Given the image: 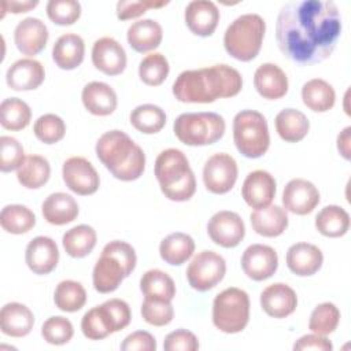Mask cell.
Returning a JSON list of instances; mask_svg holds the SVG:
<instances>
[{"mask_svg":"<svg viewBox=\"0 0 351 351\" xmlns=\"http://www.w3.org/2000/svg\"><path fill=\"white\" fill-rule=\"evenodd\" d=\"M243 88L241 74L228 64L185 70L173 84V95L181 103H213L233 97Z\"/></svg>","mask_w":351,"mask_h":351,"instance_id":"7a4b0ae2","label":"cell"},{"mask_svg":"<svg viewBox=\"0 0 351 351\" xmlns=\"http://www.w3.org/2000/svg\"><path fill=\"white\" fill-rule=\"evenodd\" d=\"M274 125L278 136L287 143H298L303 140L310 130L307 117L295 108L281 110L274 119Z\"/></svg>","mask_w":351,"mask_h":351,"instance_id":"4dcf8cb0","label":"cell"},{"mask_svg":"<svg viewBox=\"0 0 351 351\" xmlns=\"http://www.w3.org/2000/svg\"><path fill=\"white\" fill-rule=\"evenodd\" d=\"M74 335V328L70 319L56 315L49 317L47 321H44L41 326V336L44 340L53 346H62L71 340Z\"/></svg>","mask_w":351,"mask_h":351,"instance_id":"f6af8a7d","label":"cell"},{"mask_svg":"<svg viewBox=\"0 0 351 351\" xmlns=\"http://www.w3.org/2000/svg\"><path fill=\"white\" fill-rule=\"evenodd\" d=\"M96 230L89 225H78L69 229L63 237V248L71 258H84L89 255L96 245Z\"/></svg>","mask_w":351,"mask_h":351,"instance_id":"8d00e7d4","label":"cell"},{"mask_svg":"<svg viewBox=\"0 0 351 351\" xmlns=\"http://www.w3.org/2000/svg\"><path fill=\"white\" fill-rule=\"evenodd\" d=\"M341 34V16L333 1H289L278 12L276 40L281 53L299 64L328 59Z\"/></svg>","mask_w":351,"mask_h":351,"instance_id":"6da1fadb","label":"cell"},{"mask_svg":"<svg viewBox=\"0 0 351 351\" xmlns=\"http://www.w3.org/2000/svg\"><path fill=\"white\" fill-rule=\"evenodd\" d=\"M38 5V1L34 0H25V1H3L1 3V8H3V16L7 11L12 12V14H21V12H27L30 10H33L34 7ZM1 16V18H3Z\"/></svg>","mask_w":351,"mask_h":351,"instance_id":"9f6ffc18","label":"cell"},{"mask_svg":"<svg viewBox=\"0 0 351 351\" xmlns=\"http://www.w3.org/2000/svg\"><path fill=\"white\" fill-rule=\"evenodd\" d=\"M266 25L258 14H244L237 16L223 34L226 52L241 62H250L261 51Z\"/></svg>","mask_w":351,"mask_h":351,"instance_id":"8992f818","label":"cell"},{"mask_svg":"<svg viewBox=\"0 0 351 351\" xmlns=\"http://www.w3.org/2000/svg\"><path fill=\"white\" fill-rule=\"evenodd\" d=\"M251 225L255 233L263 237H277L288 228V214L285 208L270 204L251 213Z\"/></svg>","mask_w":351,"mask_h":351,"instance_id":"f1b7e54d","label":"cell"},{"mask_svg":"<svg viewBox=\"0 0 351 351\" xmlns=\"http://www.w3.org/2000/svg\"><path fill=\"white\" fill-rule=\"evenodd\" d=\"M195 251L193 239L182 232H176L166 236L159 245L160 258L173 266H180L185 263Z\"/></svg>","mask_w":351,"mask_h":351,"instance_id":"d6a6232c","label":"cell"},{"mask_svg":"<svg viewBox=\"0 0 351 351\" xmlns=\"http://www.w3.org/2000/svg\"><path fill=\"white\" fill-rule=\"evenodd\" d=\"M293 350L302 351V350H317V351H332L333 344L330 340L326 339V336H321L317 333L304 335L300 339H298L293 344Z\"/></svg>","mask_w":351,"mask_h":351,"instance_id":"11a10c76","label":"cell"},{"mask_svg":"<svg viewBox=\"0 0 351 351\" xmlns=\"http://www.w3.org/2000/svg\"><path fill=\"white\" fill-rule=\"evenodd\" d=\"M34 136L44 144H55L66 134L64 121L55 114H44L37 118L33 126Z\"/></svg>","mask_w":351,"mask_h":351,"instance_id":"ee69618b","label":"cell"},{"mask_svg":"<svg viewBox=\"0 0 351 351\" xmlns=\"http://www.w3.org/2000/svg\"><path fill=\"white\" fill-rule=\"evenodd\" d=\"M207 233L211 241L223 248H233L241 243L245 236V226L241 217L229 210L215 213L208 223Z\"/></svg>","mask_w":351,"mask_h":351,"instance_id":"4fadbf2b","label":"cell"},{"mask_svg":"<svg viewBox=\"0 0 351 351\" xmlns=\"http://www.w3.org/2000/svg\"><path fill=\"white\" fill-rule=\"evenodd\" d=\"M288 269L300 277L315 274L324 262L322 251L310 243L292 244L287 251Z\"/></svg>","mask_w":351,"mask_h":351,"instance_id":"603a6c76","label":"cell"},{"mask_svg":"<svg viewBox=\"0 0 351 351\" xmlns=\"http://www.w3.org/2000/svg\"><path fill=\"white\" fill-rule=\"evenodd\" d=\"M137 263L134 248L121 240L104 245L100 258L93 267V287L100 293L114 292L123 278L132 274Z\"/></svg>","mask_w":351,"mask_h":351,"instance_id":"5b68a950","label":"cell"},{"mask_svg":"<svg viewBox=\"0 0 351 351\" xmlns=\"http://www.w3.org/2000/svg\"><path fill=\"white\" fill-rule=\"evenodd\" d=\"M122 351H155L156 350V340L155 337L145 332V330H137L130 335H128L122 344Z\"/></svg>","mask_w":351,"mask_h":351,"instance_id":"db71d44e","label":"cell"},{"mask_svg":"<svg viewBox=\"0 0 351 351\" xmlns=\"http://www.w3.org/2000/svg\"><path fill=\"white\" fill-rule=\"evenodd\" d=\"M170 66L165 55L159 52H152L147 55L138 66L140 80L149 86L160 85L169 75Z\"/></svg>","mask_w":351,"mask_h":351,"instance_id":"b9f144b4","label":"cell"},{"mask_svg":"<svg viewBox=\"0 0 351 351\" xmlns=\"http://www.w3.org/2000/svg\"><path fill=\"white\" fill-rule=\"evenodd\" d=\"M84 107L93 115H111L118 106L115 90L106 82L92 81L86 84L81 93Z\"/></svg>","mask_w":351,"mask_h":351,"instance_id":"d4e9b609","label":"cell"},{"mask_svg":"<svg viewBox=\"0 0 351 351\" xmlns=\"http://www.w3.org/2000/svg\"><path fill=\"white\" fill-rule=\"evenodd\" d=\"M169 4V1H154V0H141V1H118L117 3V16L121 21H129L141 16L148 8H159Z\"/></svg>","mask_w":351,"mask_h":351,"instance_id":"816d5d0a","label":"cell"},{"mask_svg":"<svg viewBox=\"0 0 351 351\" xmlns=\"http://www.w3.org/2000/svg\"><path fill=\"white\" fill-rule=\"evenodd\" d=\"M32 121V110L18 97L4 99L0 104V123L7 130H22Z\"/></svg>","mask_w":351,"mask_h":351,"instance_id":"ab89813d","label":"cell"},{"mask_svg":"<svg viewBox=\"0 0 351 351\" xmlns=\"http://www.w3.org/2000/svg\"><path fill=\"white\" fill-rule=\"evenodd\" d=\"M302 99L304 106L311 111L326 112L335 106L336 93L328 81L313 78L302 86Z\"/></svg>","mask_w":351,"mask_h":351,"instance_id":"1f68e13d","label":"cell"},{"mask_svg":"<svg viewBox=\"0 0 351 351\" xmlns=\"http://www.w3.org/2000/svg\"><path fill=\"white\" fill-rule=\"evenodd\" d=\"M55 306L64 313H75L86 303V291L81 282L74 280L60 281L53 293Z\"/></svg>","mask_w":351,"mask_h":351,"instance_id":"74e56055","label":"cell"},{"mask_svg":"<svg viewBox=\"0 0 351 351\" xmlns=\"http://www.w3.org/2000/svg\"><path fill=\"white\" fill-rule=\"evenodd\" d=\"M319 200L321 197L317 186L304 178L291 180L282 192L285 211L296 215L310 214L318 206Z\"/></svg>","mask_w":351,"mask_h":351,"instance_id":"9a60e30c","label":"cell"},{"mask_svg":"<svg viewBox=\"0 0 351 351\" xmlns=\"http://www.w3.org/2000/svg\"><path fill=\"white\" fill-rule=\"evenodd\" d=\"M85 55V43L75 33L62 34L52 48V59L62 70H73L78 67Z\"/></svg>","mask_w":351,"mask_h":351,"instance_id":"83f0119b","label":"cell"},{"mask_svg":"<svg viewBox=\"0 0 351 351\" xmlns=\"http://www.w3.org/2000/svg\"><path fill=\"white\" fill-rule=\"evenodd\" d=\"M163 348L166 351H196L199 350V340L192 332L177 329L165 337Z\"/></svg>","mask_w":351,"mask_h":351,"instance_id":"f5cc1de1","label":"cell"},{"mask_svg":"<svg viewBox=\"0 0 351 351\" xmlns=\"http://www.w3.org/2000/svg\"><path fill=\"white\" fill-rule=\"evenodd\" d=\"M254 85L263 99L277 100L288 92V77L277 64L263 63L255 70Z\"/></svg>","mask_w":351,"mask_h":351,"instance_id":"cb8c5ba5","label":"cell"},{"mask_svg":"<svg viewBox=\"0 0 351 351\" xmlns=\"http://www.w3.org/2000/svg\"><path fill=\"white\" fill-rule=\"evenodd\" d=\"M51 176L49 162L41 155H29L16 170L19 184L27 189H38L45 185Z\"/></svg>","mask_w":351,"mask_h":351,"instance_id":"e575fe53","label":"cell"},{"mask_svg":"<svg viewBox=\"0 0 351 351\" xmlns=\"http://www.w3.org/2000/svg\"><path fill=\"white\" fill-rule=\"evenodd\" d=\"M241 267L247 277L254 281L267 280L277 271V252L270 245L252 244L243 252Z\"/></svg>","mask_w":351,"mask_h":351,"instance_id":"5bb4252c","label":"cell"},{"mask_svg":"<svg viewBox=\"0 0 351 351\" xmlns=\"http://www.w3.org/2000/svg\"><path fill=\"white\" fill-rule=\"evenodd\" d=\"M143 319L154 326H165L171 322L174 310L171 302L159 299H144L141 304Z\"/></svg>","mask_w":351,"mask_h":351,"instance_id":"7dc6e473","label":"cell"},{"mask_svg":"<svg viewBox=\"0 0 351 351\" xmlns=\"http://www.w3.org/2000/svg\"><path fill=\"white\" fill-rule=\"evenodd\" d=\"M250 321V298L240 288L219 292L213 302V324L223 333H239Z\"/></svg>","mask_w":351,"mask_h":351,"instance_id":"9c48e42d","label":"cell"},{"mask_svg":"<svg viewBox=\"0 0 351 351\" xmlns=\"http://www.w3.org/2000/svg\"><path fill=\"white\" fill-rule=\"evenodd\" d=\"M140 289L144 299H159L171 302L176 296V284L173 278L159 269H151L140 278Z\"/></svg>","mask_w":351,"mask_h":351,"instance_id":"d590c367","label":"cell"},{"mask_svg":"<svg viewBox=\"0 0 351 351\" xmlns=\"http://www.w3.org/2000/svg\"><path fill=\"white\" fill-rule=\"evenodd\" d=\"M95 149L99 160L117 180L134 181L143 176L145 154L125 132H106L99 137Z\"/></svg>","mask_w":351,"mask_h":351,"instance_id":"3957f363","label":"cell"},{"mask_svg":"<svg viewBox=\"0 0 351 351\" xmlns=\"http://www.w3.org/2000/svg\"><path fill=\"white\" fill-rule=\"evenodd\" d=\"M315 228L325 237H341L350 229V215L340 206H325L315 217Z\"/></svg>","mask_w":351,"mask_h":351,"instance_id":"836d02e7","label":"cell"},{"mask_svg":"<svg viewBox=\"0 0 351 351\" xmlns=\"http://www.w3.org/2000/svg\"><path fill=\"white\" fill-rule=\"evenodd\" d=\"M241 196L244 202L255 210L271 204L276 196V180L265 170L251 171L241 186Z\"/></svg>","mask_w":351,"mask_h":351,"instance_id":"2e32d148","label":"cell"},{"mask_svg":"<svg viewBox=\"0 0 351 351\" xmlns=\"http://www.w3.org/2000/svg\"><path fill=\"white\" fill-rule=\"evenodd\" d=\"M0 225L8 233L22 234L34 228L36 215L26 206L8 204L0 213Z\"/></svg>","mask_w":351,"mask_h":351,"instance_id":"f35d334b","label":"cell"},{"mask_svg":"<svg viewBox=\"0 0 351 351\" xmlns=\"http://www.w3.org/2000/svg\"><path fill=\"white\" fill-rule=\"evenodd\" d=\"M81 330L89 340H101L112 335L100 306H96L84 314L81 319Z\"/></svg>","mask_w":351,"mask_h":351,"instance_id":"c3c4849f","label":"cell"},{"mask_svg":"<svg viewBox=\"0 0 351 351\" xmlns=\"http://www.w3.org/2000/svg\"><path fill=\"white\" fill-rule=\"evenodd\" d=\"M155 177L169 200L186 202L196 192V178L188 158L177 148H167L158 155Z\"/></svg>","mask_w":351,"mask_h":351,"instance_id":"277c9868","label":"cell"},{"mask_svg":"<svg viewBox=\"0 0 351 351\" xmlns=\"http://www.w3.org/2000/svg\"><path fill=\"white\" fill-rule=\"evenodd\" d=\"M27 267L36 274L51 273L59 262L56 243L47 236H37L29 241L25 252Z\"/></svg>","mask_w":351,"mask_h":351,"instance_id":"d6986e66","label":"cell"},{"mask_svg":"<svg viewBox=\"0 0 351 351\" xmlns=\"http://www.w3.org/2000/svg\"><path fill=\"white\" fill-rule=\"evenodd\" d=\"M233 141L239 152L250 159L266 154L270 134L266 118L255 110H243L233 118Z\"/></svg>","mask_w":351,"mask_h":351,"instance_id":"ba28073f","label":"cell"},{"mask_svg":"<svg viewBox=\"0 0 351 351\" xmlns=\"http://www.w3.org/2000/svg\"><path fill=\"white\" fill-rule=\"evenodd\" d=\"M25 158V149L16 138L10 136L0 137V170L3 173L18 170Z\"/></svg>","mask_w":351,"mask_h":351,"instance_id":"681fc988","label":"cell"},{"mask_svg":"<svg viewBox=\"0 0 351 351\" xmlns=\"http://www.w3.org/2000/svg\"><path fill=\"white\" fill-rule=\"evenodd\" d=\"M45 78L44 66L32 58H23L14 62L5 75L7 85L12 90H33L37 89Z\"/></svg>","mask_w":351,"mask_h":351,"instance_id":"44dd1931","label":"cell"},{"mask_svg":"<svg viewBox=\"0 0 351 351\" xmlns=\"http://www.w3.org/2000/svg\"><path fill=\"white\" fill-rule=\"evenodd\" d=\"M126 62V52L115 38L101 37L95 41L92 63L99 71L107 75H118L125 70Z\"/></svg>","mask_w":351,"mask_h":351,"instance_id":"e0dca14e","label":"cell"},{"mask_svg":"<svg viewBox=\"0 0 351 351\" xmlns=\"http://www.w3.org/2000/svg\"><path fill=\"white\" fill-rule=\"evenodd\" d=\"M219 22V10L208 0H193L185 8V23L188 29L200 37L211 36Z\"/></svg>","mask_w":351,"mask_h":351,"instance_id":"7402d4cb","label":"cell"},{"mask_svg":"<svg viewBox=\"0 0 351 351\" xmlns=\"http://www.w3.org/2000/svg\"><path fill=\"white\" fill-rule=\"evenodd\" d=\"M350 141H351V126H347L337 136V149L346 160H350L351 158Z\"/></svg>","mask_w":351,"mask_h":351,"instance_id":"6f0895ef","label":"cell"},{"mask_svg":"<svg viewBox=\"0 0 351 351\" xmlns=\"http://www.w3.org/2000/svg\"><path fill=\"white\" fill-rule=\"evenodd\" d=\"M339 322H340L339 308L336 307V304H333L330 302H325V303L318 304L313 310V313L310 315V321H308V329L313 333H317L321 336H328L335 332Z\"/></svg>","mask_w":351,"mask_h":351,"instance_id":"7bdbcfd3","label":"cell"},{"mask_svg":"<svg viewBox=\"0 0 351 351\" xmlns=\"http://www.w3.org/2000/svg\"><path fill=\"white\" fill-rule=\"evenodd\" d=\"M34 325V315L32 310L18 302L7 303L0 311L1 332L11 337H23L29 335Z\"/></svg>","mask_w":351,"mask_h":351,"instance_id":"484cf974","label":"cell"},{"mask_svg":"<svg viewBox=\"0 0 351 351\" xmlns=\"http://www.w3.org/2000/svg\"><path fill=\"white\" fill-rule=\"evenodd\" d=\"M48 29L45 23L34 16L22 19L14 30V41L19 52L34 56L41 52L48 41Z\"/></svg>","mask_w":351,"mask_h":351,"instance_id":"ac0fdd59","label":"cell"},{"mask_svg":"<svg viewBox=\"0 0 351 351\" xmlns=\"http://www.w3.org/2000/svg\"><path fill=\"white\" fill-rule=\"evenodd\" d=\"M44 219L56 226H62L73 222L80 213L78 203L75 199L64 192L51 193L41 206Z\"/></svg>","mask_w":351,"mask_h":351,"instance_id":"4316f807","label":"cell"},{"mask_svg":"<svg viewBox=\"0 0 351 351\" xmlns=\"http://www.w3.org/2000/svg\"><path fill=\"white\" fill-rule=\"evenodd\" d=\"M237 163L229 154H214L203 167V182L208 192L215 195L228 193L237 180Z\"/></svg>","mask_w":351,"mask_h":351,"instance_id":"8fae6325","label":"cell"},{"mask_svg":"<svg viewBox=\"0 0 351 351\" xmlns=\"http://www.w3.org/2000/svg\"><path fill=\"white\" fill-rule=\"evenodd\" d=\"M162 26L155 19H141L133 22L128 29L129 45L140 53L154 51L162 43Z\"/></svg>","mask_w":351,"mask_h":351,"instance_id":"f546056e","label":"cell"},{"mask_svg":"<svg viewBox=\"0 0 351 351\" xmlns=\"http://www.w3.org/2000/svg\"><path fill=\"white\" fill-rule=\"evenodd\" d=\"M47 15L56 25H73L81 16V4L75 0H49L47 3Z\"/></svg>","mask_w":351,"mask_h":351,"instance_id":"bcb514c9","label":"cell"},{"mask_svg":"<svg viewBox=\"0 0 351 351\" xmlns=\"http://www.w3.org/2000/svg\"><path fill=\"white\" fill-rule=\"evenodd\" d=\"M225 119L217 112H184L174 121L176 137L191 147L210 145L222 138Z\"/></svg>","mask_w":351,"mask_h":351,"instance_id":"52a82bcc","label":"cell"},{"mask_svg":"<svg viewBox=\"0 0 351 351\" xmlns=\"http://www.w3.org/2000/svg\"><path fill=\"white\" fill-rule=\"evenodd\" d=\"M101 307L104 308V311L108 317V321L111 324L114 333L125 329L130 324L132 311H130L129 304L125 300L117 299V298L110 299V300H106L101 304Z\"/></svg>","mask_w":351,"mask_h":351,"instance_id":"f907efd6","label":"cell"},{"mask_svg":"<svg viewBox=\"0 0 351 351\" xmlns=\"http://www.w3.org/2000/svg\"><path fill=\"white\" fill-rule=\"evenodd\" d=\"M298 306L295 291L282 282H276L266 287L261 293L262 310L273 318H285L291 315Z\"/></svg>","mask_w":351,"mask_h":351,"instance_id":"ffe728a7","label":"cell"},{"mask_svg":"<svg viewBox=\"0 0 351 351\" xmlns=\"http://www.w3.org/2000/svg\"><path fill=\"white\" fill-rule=\"evenodd\" d=\"M130 123L144 134H155L166 125V114L159 106L140 104L132 110Z\"/></svg>","mask_w":351,"mask_h":351,"instance_id":"60d3db41","label":"cell"},{"mask_svg":"<svg viewBox=\"0 0 351 351\" xmlns=\"http://www.w3.org/2000/svg\"><path fill=\"white\" fill-rule=\"evenodd\" d=\"M225 273L226 262L219 254L214 251H202L191 261L186 269V278L193 289L206 292L219 284L225 277Z\"/></svg>","mask_w":351,"mask_h":351,"instance_id":"30bf717a","label":"cell"},{"mask_svg":"<svg viewBox=\"0 0 351 351\" xmlns=\"http://www.w3.org/2000/svg\"><path fill=\"white\" fill-rule=\"evenodd\" d=\"M62 176L66 186L81 196L93 195L100 186V177L96 169L82 156H71L64 160Z\"/></svg>","mask_w":351,"mask_h":351,"instance_id":"7c38bea8","label":"cell"}]
</instances>
